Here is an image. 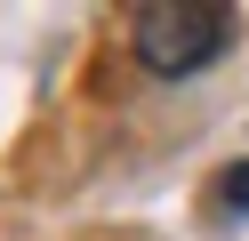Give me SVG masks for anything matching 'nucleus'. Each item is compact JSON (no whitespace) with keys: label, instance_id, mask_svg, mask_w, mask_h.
<instances>
[{"label":"nucleus","instance_id":"1","mask_svg":"<svg viewBox=\"0 0 249 241\" xmlns=\"http://www.w3.org/2000/svg\"><path fill=\"white\" fill-rule=\"evenodd\" d=\"M129 48H137L145 73L185 80V73H201V64H217L233 48V8H217V0H145L129 16Z\"/></svg>","mask_w":249,"mask_h":241},{"label":"nucleus","instance_id":"2","mask_svg":"<svg viewBox=\"0 0 249 241\" xmlns=\"http://www.w3.org/2000/svg\"><path fill=\"white\" fill-rule=\"evenodd\" d=\"M225 201H233V209H249V161H241V169H225Z\"/></svg>","mask_w":249,"mask_h":241}]
</instances>
